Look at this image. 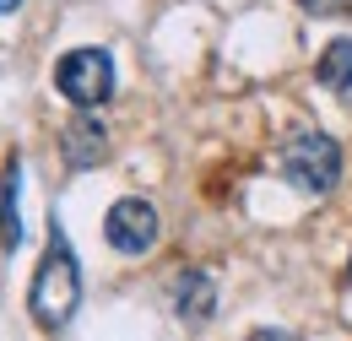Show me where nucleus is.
<instances>
[{"label": "nucleus", "mask_w": 352, "mask_h": 341, "mask_svg": "<svg viewBox=\"0 0 352 341\" xmlns=\"http://www.w3.org/2000/svg\"><path fill=\"white\" fill-rule=\"evenodd\" d=\"M82 303V265H76V250L65 244L60 228H49V250L33 271V287H28V309L44 331H65L71 314Z\"/></svg>", "instance_id": "nucleus-1"}, {"label": "nucleus", "mask_w": 352, "mask_h": 341, "mask_svg": "<svg viewBox=\"0 0 352 341\" xmlns=\"http://www.w3.org/2000/svg\"><path fill=\"white\" fill-rule=\"evenodd\" d=\"M342 168H347L342 141L325 135V130H304V135H293L282 146V179L293 190H304V195H331L342 184Z\"/></svg>", "instance_id": "nucleus-2"}, {"label": "nucleus", "mask_w": 352, "mask_h": 341, "mask_svg": "<svg viewBox=\"0 0 352 341\" xmlns=\"http://www.w3.org/2000/svg\"><path fill=\"white\" fill-rule=\"evenodd\" d=\"M54 87H60V98L65 103H76V109H98V103H109L114 98V60H109V49H71L60 65H54Z\"/></svg>", "instance_id": "nucleus-3"}, {"label": "nucleus", "mask_w": 352, "mask_h": 341, "mask_svg": "<svg viewBox=\"0 0 352 341\" xmlns=\"http://www.w3.org/2000/svg\"><path fill=\"white\" fill-rule=\"evenodd\" d=\"M157 233H163V222H157V206L152 201H114L109 217H103V239H109V250H120V255H146L152 244H157Z\"/></svg>", "instance_id": "nucleus-4"}, {"label": "nucleus", "mask_w": 352, "mask_h": 341, "mask_svg": "<svg viewBox=\"0 0 352 341\" xmlns=\"http://www.w3.org/2000/svg\"><path fill=\"white\" fill-rule=\"evenodd\" d=\"M60 157H65L71 168H92V163H103V157H109V130L82 109V114L65 125V135H60Z\"/></svg>", "instance_id": "nucleus-5"}, {"label": "nucleus", "mask_w": 352, "mask_h": 341, "mask_svg": "<svg viewBox=\"0 0 352 341\" xmlns=\"http://www.w3.org/2000/svg\"><path fill=\"white\" fill-rule=\"evenodd\" d=\"M174 303H179V320L206 325V320H212V303H217L212 276H206V271H184V276L174 282Z\"/></svg>", "instance_id": "nucleus-6"}, {"label": "nucleus", "mask_w": 352, "mask_h": 341, "mask_svg": "<svg viewBox=\"0 0 352 341\" xmlns=\"http://www.w3.org/2000/svg\"><path fill=\"white\" fill-rule=\"evenodd\" d=\"M314 76L325 92H352V38H331L314 60Z\"/></svg>", "instance_id": "nucleus-7"}, {"label": "nucleus", "mask_w": 352, "mask_h": 341, "mask_svg": "<svg viewBox=\"0 0 352 341\" xmlns=\"http://www.w3.org/2000/svg\"><path fill=\"white\" fill-rule=\"evenodd\" d=\"M16 190H22V163H16V157H6V179H0V244H6V250H16V244H22Z\"/></svg>", "instance_id": "nucleus-8"}, {"label": "nucleus", "mask_w": 352, "mask_h": 341, "mask_svg": "<svg viewBox=\"0 0 352 341\" xmlns=\"http://www.w3.org/2000/svg\"><path fill=\"white\" fill-rule=\"evenodd\" d=\"M304 11H314V16H342V11H352V0H298Z\"/></svg>", "instance_id": "nucleus-9"}, {"label": "nucleus", "mask_w": 352, "mask_h": 341, "mask_svg": "<svg viewBox=\"0 0 352 341\" xmlns=\"http://www.w3.org/2000/svg\"><path fill=\"white\" fill-rule=\"evenodd\" d=\"M250 341H298V336H282V331H255Z\"/></svg>", "instance_id": "nucleus-10"}, {"label": "nucleus", "mask_w": 352, "mask_h": 341, "mask_svg": "<svg viewBox=\"0 0 352 341\" xmlns=\"http://www.w3.org/2000/svg\"><path fill=\"white\" fill-rule=\"evenodd\" d=\"M16 6H22V0H0V16H6V11H16Z\"/></svg>", "instance_id": "nucleus-11"}, {"label": "nucleus", "mask_w": 352, "mask_h": 341, "mask_svg": "<svg viewBox=\"0 0 352 341\" xmlns=\"http://www.w3.org/2000/svg\"><path fill=\"white\" fill-rule=\"evenodd\" d=\"M347 282H352V255H347Z\"/></svg>", "instance_id": "nucleus-12"}]
</instances>
